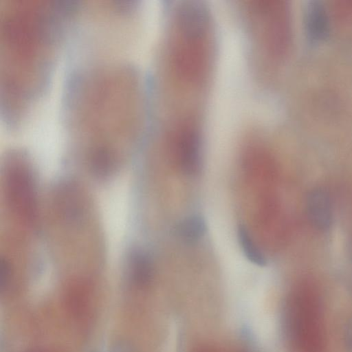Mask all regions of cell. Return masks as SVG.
<instances>
[{
  "instance_id": "obj_7",
  "label": "cell",
  "mask_w": 352,
  "mask_h": 352,
  "mask_svg": "<svg viewBox=\"0 0 352 352\" xmlns=\"http://www.w3.org/2000/svg\"><path fill=\"white\" fill-rule=\"evenodd\" d=\"M304 28L307 38L312 43H318L329 36L330 22L327 8L318 0L309 1L303 14Z\"/></svg>"
},
{
  "instance_id": "obj_6",
  "label": "cell",
  "mask_w": 352,
  "mask_h": 352,
  "mask_svg": "<svg viewBox=\"0 0 352 352\" xmlns=\"http://www.w3.org/2000/svg\"><path fill=\"white\" fill-rule=\"evenodd\" d=\"M306 213L310 223L317 230L326 231L333 222V206L328 192L315 188L307 195Z\"/></svg>"
},
{
  "instance_id": "obj_8",
  "label": "cell",
  "mask_w": 352,
  "mask_h": 352,
  "mask_svg": "<svg viewBox=\"0 0 352 352\" xmlns=\"http://www.w3.org/2000/svg\"><path fill=\"white\" fill-rule=\"evenodd\" d=\"M205 219L195 214L186 217L177 225L175 232L180 241L188 245H194L203 239L206 232Z\"/></svg>"
},
{
  "instance_id": "obj_12",
  "label": "cell",
  "mask_w": 352,
  "mask_h": 352,
  "mask_svg": "<svg viewBox=\"0 0 352 352\" xmlns=\"http://www.w3.org/2000/svg\"><path fill=\"white\" fill-rule=\"evenodd\" d=\"M109 352H137L131 343L126 340L115 342Z\"/></svg>"
},
{
  "instance_id": "obj_2",
  "label": "cell",
  "mask_w": 352,
  "mask_h": 352,
  "mask_svg": "<svg viewBox=\"0 0 352 352\" xmlns=\"http://www.w3.org/2000/svg\"><path fill=\"white\" fill-rule=\"evenodd\" d=\"M75 0H0V115L8 133L25 129L65 61Z\"/></svg>"
},
{
  "instance_id": "obj_9",
  "label": "cell",
  "mask_w": 352,
  "mask_h": 352,
  "mask_svg": "<svg viewBox=\"0 0 352 352\" xmlns=\"http://www.w3.org/2000/svg\"><path fill=\"white\" fill-rule=\"evenodd\" d=\"M129 261V273L133 282L140 286L148 284L154 274L153 263L149 255L142 251H135Z\"/></svg>"
},
{
  "instance_id": "obj_4",
  "label": "cell",
  "mask_w": 352,
  "mask_h": 352,
  "mask_svg": "<svg viewBox=\"0 0 352 352\" xmlns=\"http://www.w3.org/2000/svg\"><path fill=\"white\" fill-rule=\"evenodd\" d=\"M248 17L254 44L263 59L280 53L285 43L283 8L277 1L260 0L248 7Z\"/></svg>"
},
{
  "instance_id": "obj_10",
  "label": "cell",
  "mask_w": 352,
  "mask_h": 352,
  "mask_svg": "<svg viewBox=\"0 0 352 352\" xmlns=\"http://www.w3.org/2000/svg\"><path fill=\"white\" fill-rule=\"evenodd\" d=\"M237 236L241 248L246 258L254 265L259 267L265 266L267 263L266 257L245 226H239Z\"/></svg>"
},
{
  "instance_id": "obj_3",
  "label": "cell",
  "mask_w": 352,
  "mask_h": 352,
  "mask_svg": "<svg viewBox=\"0 0 352 352\" xmlns=\"http://www.w3.org/2000/svg\"><path fill=\"white\" fill-rule=\"evenodd\" d=\"M170 22L158 76L179 89L204 93L214 55L210 11L201 2L185 1L175 7Z\"/></svg>"
},
{
  "instance_id": "obj_11",
  "label": "cell",
  "mask_w": 352,
  "mask_h": 352,
  "mask_svg": "<svg viewBox=\"0 0 352 352\" xmlns=\"http://www.w3.org/2000/svg\"><path fill=\"white\" fill-rule=\"evenodd\" d=\"M11 278L10 265L6 260L2 258L0 265V291L4 292L8 287Z\"/></svg>"
},
{
  "instance_id": "obj_13",
  "label": "cell",
  "mask_w": 352,
  "mask_h": 352,
  "mask_svg": "<svg viewBox=\"0 0 352 352\" xmlns=\"http://www.w3.org/2000/svg\"><path fill=\"white\" fill-rule=\"evenodd\" d=\"M344 342L348 352H352V316L347 321L344 330Z\"/></svg>"
},
{
  "instance_id": "obj_5",
  "label": "cell",
  "mask_w": 352,
  "mask_h": 352,
  "mask_svg": "<svg viewBox=\"0 0 352 352\" xmlns=\"http://www.w3.org/2000/svg\"><path fill=\"white\" fill-rule=\"evenodd\" d=\"M6 186L10 206L23 221L32 225L36 217V197L34 177L21 152L9 154Z\"/></svg>"
},
{
  "instance_id": "obj_1",
  "label": "cell",
  "mask_w": 352,
  "mask_h": 352,
  "mask_svg": "<svg viewBox=\"0 0 352 352\" xmlns=\"http://www.w3.org/2000/svg\"><path fill=\"white\" fill-rule=\"evenodd\" d=\"M60 102V129L90 157L117 158L148 129V81L128 54L85 52L65 62Z\"/></svg>"
}]
</instances>
